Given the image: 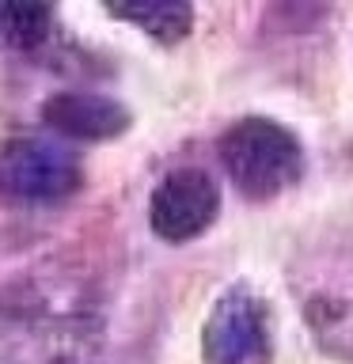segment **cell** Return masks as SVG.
I'll use <instances>...</instances> for the list:
<instances>
[{"label":"cell","mask_w":353,"mask_h":364,"mask_svg":"<svg viewBox=\"0 0 353 364\" xmlns=\"http://www.w3.org/2000/svg\"><path fill=\"white\" fill-rule=\"evenodd\" d=\"M221 159L239 193L255 201L289 190L304 171V152L296 136L270 118L236 122L221 141Z\"/></svg>","instance_id":"1"},{"label":"cell","mask_w":353,"mask_h":364,"mask_svg":"<svg viewBox=\"0 0 353 364\" xmlns=\"http://www.w3.org/2000/svg\"><path fill=\"white\" fill-rule=\"evenodd\" d=\"M205 364H270V323L266 307L251 289L224 292L205 323Z\"/></svg>","instance_id":"2"},{"label":"cell","mask_w":353,"mask_h":364,"mask_svg":"<svg viewBox=\"0 0 353 364\" xmlns=\"http://www.w3.org/2000/svg\"><path fill=\"white\" fill-rule=\"evenodd\" d=\"M80 186V164L53 141L23 136L0 152V193L23 201H57Z\"/></svg>","instance_id":"3"},{"label":"cell","mask_w":353,"mask_h":364,"mask_svg":"<svg viewBox=\"0 0 353 364\" xmlns=\"http://www.w3.org/2000/svg\"><path fill=\"white\" fill-rule=\"evenodd\" d=\"M152 232L167 243H186L201 235L221 213L216 182L198 167H179L156 186L152 193Z\"/></svg>","instance_id":"4"},{"label":"cell","mask_w":353,"mask_h":364,"mask_svg":"<svg viewBox=\"0 0 353 364\" xmlns=\"http://www.w3.org/2000/svg\"><path fill=\"white\" fill-rule=\"evenodd\" d=\"M304 315L315 338L334 357L353 360V258H342V266H323L319 273H304Z\"/></svg>","instance_id":"5"},{"label":"cell","mask_w":353,"mask_h":364,"mask_svg":"<svg viewBox=\"0 0 353 364\" xmlns=\"http://www.w3.org/2000/svg\"><path fill=\"white\" fill-rule=\"evenodd\" d=\"M42 118L53 129L80 136V141H107V136H118L130 125V114L114 99L95 95V91H61L42 107Z\"/></svg>","instance_id":"6"},{"label":"cell","mask_w":353,"mask_h":364,"mask_svg":"<svg viewBox=\"0 0 353 364\" xmlns=\"http://www.w3.org/2000/svg\"><path fill=\"white\" fill-rule=\"evenodd\" d=\"M107 8L118 19L152 34L156 42H179L194 27L190 0H107Z\"/></svg>","instance_id":"7"},{"label":"cell","mask_w":353,"mask_h":364,"mask_svg":"<svg viewBox=\"0 0 353 364\" xmlns=\"http://www.w3.org/2000/svg\"><path fill=\"white\" fill-rule=\"evenodd\" d=\"M0 27H4L8 42L31 50L50 34V4L46 0H4L0 4Z\"/></svg>","instance_id":"8"}]
</instances>
